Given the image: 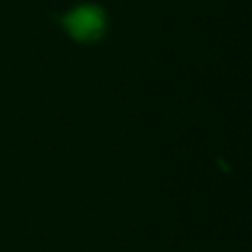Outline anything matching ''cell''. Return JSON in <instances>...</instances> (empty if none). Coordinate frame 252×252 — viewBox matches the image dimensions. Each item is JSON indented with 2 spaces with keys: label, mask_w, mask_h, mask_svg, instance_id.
<instances>
[{
  "label": "cell",
  "mask_w": 252,
  "mask_h": 252,
  "mask_svg": "<svg viewBox=\"0 0 252 252\" xmlns=\"http://www.w3.org/2000/svg\"><path fill=\"white\" fill-rule=\"evenodd\" d=\"M65 30L79 41H93L104 30V14L96 6H77L63 18Z\"/></svg>",
  "instance_id": "1"
}]
</instances>
